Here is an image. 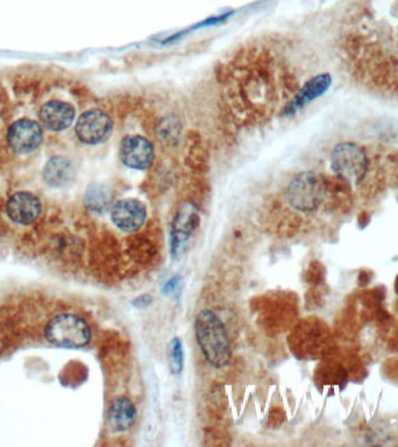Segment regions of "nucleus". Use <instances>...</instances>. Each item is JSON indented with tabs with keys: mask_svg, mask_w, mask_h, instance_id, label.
Masks as SVG:
<instances>
[{
	"mask_svg": "<svg viewBox=\"0 0 398 447\" xmlns=\"http://www.w3.org/2000/svg\"><path fill=\"white\" fill-rule=\"evenodd\" d=\"M198 346L206 363L216 370L227 367L232 360V347L223 320L212 310L205 309L195 319Z\"/></svg>",
	"mask_w": 398,
	"mask_h": 447,
	"instance_id": "1",
	"label": "nucleus"
},
{
	"mask_svg": "<svg viewBox=\"0 0 398 447\" xmlns=\"http://www.w3.org/2000/svg\"><path fill=\"white\" fill-rule=\"evenodd\" d=\"M324 178L314 171H303L291 180L286 189V198L291 208L299 213L316 211L325 200Z\"/></svg>",
	"mask_w": 398,
	"mask_h": 447,
	"instance_id": "2",
	"label": "nucleus"
},
{
	"mask_svg": "<svg viewBox=\"0 0 398 447\" xmlns=\"http://www.w3.org/2000/svg\"><path fill=\"white\" fill-rule=\"evenodd\" d=\"M46 338L54 346L78 350L89 345L91 328L81 317L73 313H63L48 323Z\"/></svg>",
	"mask_w": 398,
	"mask_h": 447,
	"instance_id": "3",
	"label": "nucleus"
},
{
	"mask_svg": "<svg viewBox=\"0 0 398 447\" xmlns=\"http://www.w3.org/2000/svg\"><path fill=\"white\" fill-rule=\"evenodd\" d=\"M331 167L338 178L351 184H359L367 173V156L356 143H338L331 154Z\"/></svg>",
	"mask_w": 398,
	"mask_h": 447,
	"instance_id": "4",
	"label": "nucleus"
},
{
	"mask_svg": "<svg viewBox=\"0 0 398 447\" xmlns=\"http://www.w3.org/2000/svg\"><path fill=\"white\" fill-rule=\"evenodd\" d=\"M199 225V213L192 203H186L178 210L171 224V256L177 261L186 255L190 241Z\"/></svg>",
	"mask_w": 398,
	"mask_h": 447,
	"instance_id": "5",
	"label": "nucleus"
},
{
	"mask_svg": "<svg viewBox=\"0 0 398 447\" xmlns=\"http://www.w3.org/2000/svg\"><path fill=\"white\" fill-rule=\"evenodd\" d=\"M113 121L108 113L97 108L84 112L76 123V135L86 145H99L110 138Z\"/></svg>",
	"mask_w": 398,
	"mask_h": 447,
	"instance_id": "6",
	"label": "nucleus"
},
{
	"mask_svg": "<svg viewBox=\"0 0 398 447\" xmlns=\"http://www.w3.org/2000/svg\"><path fill=\"white\" fill-rule=\"evenodd\" d=\"M111 220L116 228L125 233H134L142 228L147 219V208L142 202L125 198L113 203L110 208Z\"/></svg>",
	"mask_w": 398,
	"mask_h": 447,
	"instance_id": "7",
	"label": "nucleus"
},
{
	"mask_svg": "<svg viewBox=\"0 0 398 447\" xmlns=\"http://www.w3.org/2000/svg\"><path fill=\"white\" fill-rule=\"evenodd\" d=\"M119 156L128 168L146 170L154 162V147L141 135H127L120 143Z\"/></svg>",
	"mask_w": 398,
	"mask_h": 447,
	"instance_id": "8",
	"label": "nucleus"
},
{
	"mask_svg": "<svg viewBox=\"0 0 398 447\" xmlns=\"http://www.w3.org/2000/svg\"><path fill=\"white\" fill-rule=\"evenodd\" d=\"M42 139V128L34 120L20 119L8 128V145L19 154H28L38 149Z\"/></svg>",
	"mask_w": 398,
	"mask_h": 447,
	"instance_id": "9",
	"label": "nucleus"
},
{
	"mask_svg": "<svg viewBox=\"0 0 398 447\" xmlns=\"http://www.w3.org/2000/svg\"><path fill=\"white\" fill-rule=\"evenodd\" d=\"M8 215L14 223L20 225H31L36 221L41 215L42 205L39 198L27 193V191H20V193L12 195L8 200Z\"/></svg>",
	"mask_w": 398,
	"mask_h": 447,
	"instance_id": "10",
	"label": "nucleus"
},
{
	"mask_svg": "<svg viewBox=\"0 0 398 447\" xmlns=\"http://www.w3.org/2000/svg\"><path fill=\"white\" fill-rule=\"evenodd\" d=\"M332 83V77L329 73H321L306 82L304 86L298 91L297 95L293 98V101L286 105L283 114L284 116H294L299 110L306 108L311 101L323 96Z\"/></svg>",
	"mask_w": 398,
	"mask_h": 447,
	"instance_id": "11",
	"label": "nucleus"
},
{
	"mask_svg": "<svg viewBox=\"0 0 398 447\" xmlns=\"http://www.w3.org/2000/svg\"><path fill=\"white\" fill-rule=\"evenodd\" d=\"M76 111L73 105L62 101H48L40 110V120L49 131L61 132L74 123Z\"/></svg>",
	"mask_w": 398,
	"mask_h": 447,
	"instance_id": "12",
	"label": "nucleus"
},
{
	"mask_svg": "<svg viewBox=\"0 0 398 447\" xmlns=\"http://www.w3.org/2000/svg\"><path fill=\"white\" fill-rule=\"evenodd\" d=\"M136 404L128 397H116L108 408V426L113 432L123 433L133 428V425L136 424Z\"/></svg>",
	"mask_w": 398,
	"mask_h": 447,
	"instance_id": "13",
	"label": "nucleus"
},
{
	"mask_svg": "<svg viewBox=\"0 0 398 447\" xmlns=\"http://www.w3.org/2000/svg\"><path fill=\"white\" fill-rule=\"evenodd\" d=\"M76 178L74 163L63 156L51 158L43 169V180L51 188H64Z\"/></svg>",
	"mask_w": 398,
	"mask_h": 447,
	"instance_id": "14",
	"label": "nucleus"
},
{
	"mask_svg": "<svg viewBox=\"0 0 398 447\" xmlns=\"http://www.w3.org/2000/svg\"><path fill=\"white\" fill-rule=\"evenodd\" d=\"M112 193L108 186L103 184L90 185L84 196V204L91 213H104L111 208Z\"/></svg>",
	"mask_w": 398,
	"mask_h": 447,
	"instance_id": "15",
	"label": "nucleus"
},
{
	"mask_svg": "<svg viewBox=\"0 0 398 447\" xmlns=\"http://www.w3.org/2000/svg\"><path fill=\"white\" fill-rule=\"evenodd\" d=\"M166 363L173 375H179L184 368V348L182 339L174 337L166 346Z\"/></svg>",
	"mask_w": 398,
	"mask_h": 447,
	"instance_id": "16",
	"label": "nucleus"
},
{
	"mask_svg": "<svg viewBox=\"0 0 398 447\" xmlns=\"http://www.w3.org/2000/svg\"><path fill=\"white\" fill-rule=\"evenodd\" d=\"M151 303H153V297L149 293H141L132 301V305L136 309H147L148 306H151Z\"/></svg>",
	"mask_w": 398,
	"mask_h": 447,
	"instance_id": "17",
	"label": "nucleus"
},
{
	"mask_svg": "<svg viewBox=\"0 0 398 447\" xmlns=\"http://www.w3.org/2000/svg\"><path fill=\"white\" fill-rule=\"evenodd\" d=\"M179 281H181V276L179 275H175L173 278L166 282L164 287L162 288V293L164 295H171V293L176 291L177 289L178 285H179Z\"/></svg>",
	"mask_w": 398,
	"mask_h": 447,
	"instance_id": "18",
	"label": "nucleus"
}]
</instances>
